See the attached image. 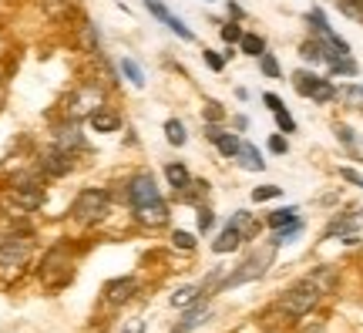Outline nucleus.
<instances>
[{
  "label": "nucleus",
  "mask_w": 363,
  "mask_h": 333,
  "mask_svg": "<svg viewBox=\"0 0 363 333\" xmlns=\"http://www.w3.org/2000/svg\"><path fill=\"white\" fill-rule=\"evenodd\" d=\"M125 333H145L142 323H131V327H125Z\"/></svg>",
  "instance_id": "09e8293b"
},
{
  "label": "nucleus",
  "mask_w": 363,
  "mask_h": 333,
  "mask_svg": "<svg viewBox=\"0 0 363 333\" xmlns=\"http://www.w3.org/2000/svg\"><path fill=\"white\" fill-rule=\"evenodd\" d=\"M135 293H138V280H131V276L111 280L108 286H104V296H108V303H115V307H121V303H128V300H131Z\"/></svg>",
  "instance_id": "ddd939ff"
},
{
  "label": "nucleus",
  "mask_w": 363,
  "mask_h": 333,
  "mask_svg": "<svg viewBox=\"0 0 363 333\" xmlns=\"http://www.w3.org/2000/svg\"><path fill=\"white\" fill-rule=\"evenodd\" d=\"M88 121H91V129L101 131V135H108V131H118V129H121V118H118L115 111H108V108L94 111V115H91Z\"/></svg>",
  "instance_id": "6ab92c4d"
},
{
  "label": "nucleus",
  "mask_w": 363,
  "mask_h": 333,
  "mask_svg": "<svg viewBox=\"0 0 363 333\" xmlns=\"http://www.w3.org/2000/svg\"><path fill=\"white\" fill-rule=\"evenodd\" d=\"M337 7H340L343 13H347L350 21L363 24V0H337Z\"/></svg>",
  "instance_id": "72a5a7b5"
},
{
  "label": "nucleus",
  "mask_w": 363,
  "mask_h": 333,
  "mask_svg": "<svg viewBox=\"0 0 363 333\" xmlns=\"http://www.w3.org/2000/svg\"><path fill=\"white\" fill-rule=\"evenodd\" d=\"M199 300H206V293H202V286H179L175 293H172V307H192V303H199Z\"/></svg>",
  "instance_id": "412c9836"
},
{
  "label": "nucleus",
  "mask_w": 363,
  "mask_h": 333,
  "mask_svg": "<svg viewBox=\"0 0 363 333\" xmlns=\"http://www.w3.org/2000/svg\"><path fill=\"white\" fill-rule=\"evenodd\" d=\"M27 259H30V239L27 236H7L0 243V276L7 283L24 276Z\"/></svg>",
  "instance_id": "7ed1b4c3"
},
{
  "label": "nucleus",
  "mask_w": 363,
  "mask_h": 333,
  "mask_svg": "<svg viewBox=\"0 0 363 333\" xmlns=\"http://www.w3.org/2000/svg\"><path fill=\"white\" fill-rule=\"evenodd\" d=\"M131 212H135V222L145 226V229H162V226H169V219H172V209H169V202H165L162 195L152 199V202L131 205Z\"/></svg>",
  "instance_id": "0eeeda50"
},
{
  "label": "nucleus",
  "mask_w": 363,
  "mask_h": 333,
  "mask_svg": "<svg viewBox=\"0 0 363 333\" xmlns=\"http://www.w3.org/2000/svg\"><path fill=\"white\" fill-rule=\"evenodd\" d=\"M212 145H216L225 158H235V155H239V148H242V141L235 138V135H229V131H219V138L212 141Z\"/></svg>",
  "instance_id": "cd10ccee"
},
{
  "label": "nucleus",
  "mask_w": 363,
  "mask_h": 333,
  "mask_svg": "<svg viewBox=\"0 0 363 333\" xmlns=\"http://www.w3.org/2000/svg\"><path fill=\"white\" fill-rule=\"evenodd\" d=\"M206 320H208V307H206V300H199V303H192V307H185L182 320L175 323V330L172 333H192L195 327H202Z\"/></svg>",
  "instance_id": "4468645a"
},
{
  "label": "nucleus",
  "mask_w": 363,
  "mask_h": 333,
  "mask_svg": "<svg viewBox=\"0 0 363 333\" xmlns=\"http://www.w3.org/2000/svg\"><path fill=\"white\" fill-rule=\"evenodd\" d=\"M283 189L279 185H259V189H252V202H266V199H279Z\"/></svg>",
  "instance_id": "e433bc0d"
},
{
  "label": "nucleus",
  "mask_w": 363,
  "mask_h": 333,
  "mask_svg": "<svg viewBox=\"0 0 363 333\" xmlns=\"http://www.w3.org/2000/svg\"><path fill=\"white\" fill-rule=\"evenodd\" d=\"M299 58L310 61V65H326V51H323V40L320 38H310L299 44Z\"/></svg>",
  "instance_id": "aec40b11"
},
{
  "label": "nucleus",
  "mask_w": 363,
  "mask_h": 333,
  "mask_svg": "<svg viewBox=\"0 0 363 333\" xmlns=\"http://www.w3.org/2000/svg\"><path fill=\"white\" fill-rule=\"evenodd\" d=\"M357 222H360V209H350V212H343V216H337L330 226L323 229V239H333V236H353V229H357Z\"/></svg>",
  "instance_id": "2eb2a0df"
},
{
  "label": "nucleus",
  "mask_w": 363,
  "mask_h": 333,
  "mask_svg": "<svg viewBox=\"0 0 363 333\" xmlns=\"http://www.w3.org/2000/svg\"><path fill=\"white\" fill-rule=\"evenodd\" d=\"M165 179H169V185L175 192H185V189L192 185V175H189V168L182 165V162H169V165H165Z\"/></svg>",
  "instance_id": "a211bd4d"
},
{
  "label": "nucleus",
  "mask_w": 363,
  "mask_h": 333,
  "mask_svg": "<svg viewBox=\"0 0 363 333\" xmlns=\"http://www.w3.org/2000/svg\"><path fill=\"white\" fill-rule=\"evenodd\" d=\"M242 232L235 229V226H225V229L216 236V243H212V253H219V256H225V253H235L239 246H242Z\"/></svg>",
  "instance_id": "dca6fc26"
},
{
  "label": "nucleus",
  "mask_w": 363,
  "mask_h": 333,
  "mask_svg": "<svg viewBox=\"0 0 363 333\" xmlns=\"http://www.w3.org/2000/svg\"><path fill=\"white\" fill-rule=\"evenodd\" d=\"M326 67H330V75H333V77H343V75H347V77H353V75H357V71H360L353 58H337L333 65H326Z\"/></svg>",
  "instance_id": "2f4dec72"
},
{
  "label": "nucleus",
  "mask_w": 363,
  "mask_h": 333,
  "mask_svg": "<svg viewBox=\"0 0 363 333\" xmlns=\"http://www.w3.org/2000/svg\"><path fill=\"white\" fill-rule=\"evenodd\" d=\"M74 162H78L74 155L54 145V148H48V152L40 155V172H44V175H51V179H65V175L74 172Z\"/></svg>",
  "instance_id": "6e6552de"
},
{
  "label": "nucleus",
  "mask_w": 363,
  "mask_h": 333,
  "mask_svg": "<svg viewBox=\"0 0 363 333\" xmlns=\"http://www.w3.org/2000/svg\"><path fill=\"white\" fill-rule=\"evenodd\" d=\"M145 7H148V13H152V17H158V21H162V24L169 27L172 34H175V38H182V40H195L192 27L185 24V21H182V17H175V13H172L169 7H165V4H162V0H145Z\"/></svg>",
  "instance_id": "1a4fd4ad"
},
{
  "label": "nucleus",
  "mask_w": 363,
  "mask_h": 333,
  "mask_svg": "<svg viewBox=\"0 0 363 333\" xmlns=\"http://www.w3.org/2000/svg\"><path fill=\"white\" fill-rule=\"evenodd\" d=\"M340 175H343V179H347V182H353V185H360V189H363V175H357L353 168H343Z\"/></svg>",
  "instance_id": "49530a36"
},
{
  "label": "nucleus",
  "mask_w": 363,
  "mask_h": 333,
  "mask_svg": "<svg viewBox=\"0 0 363 333\" xmlns=\"http://www.w3.org/2000/svg\"><path fill=\"white\" fill-rule=\"evenodd\" d=\"M269 152H276V155H286V152H289V145H286V135H283V131L269 138Z\"/></svg>",
  "instance_id": "37998d69"
},
{
  "label": "nucleus",
  "mask_w": 363,
  "mask_h": 333,
  "mask_svg": "<svg viewBox=\"0 0 363 333\" xmlns=\"http://www.w3.org/2000/svg\"><path fill=\"white\" fill-rule=\"evenodd\" d=\"M104 108V91L98 84H78V88L67 94L65 111L71 121H81V118H91L94 111Z\"/></svg>",
  "instance_id": "39448f33"
},
{
  "label": "nucleus",
  "mask_w": 363,
  "mask_h": 333,
  "mask_svg": "<svg viewBox=\"0 0 363 333\" xmlns=\"http://www.w3.org/2000/svg\"><path fill=\"white\" fill-rule=\"evenodd\" d=\"M81 40H84V48H88L91 54H94V51H101V40H98V27L91 24V21L84 24V34H81Z\"/></svg>",
  "instance_id": "c9c22d12"
},
{
  "label": "nucleus",
  "mask_w": 363,
  "mask_h": 333,
  "mask_svg": "<svg viewBox=\"0 0 363 333\" xmlns=\"http://www.w3.org/2000/svg\"><path fill=\"white\" fill-rule=\"evenodd\" d=\"M172 246H175V249H182V253H192V249H195V232L175 229V232H172Z\"/></svg>",
  "instance_id": "473e14b6"
},
{
  "label": "nucleus",
  "mask_w": 363,
  "mask_h": 333,
  "mask_svg": "<svg viewBox=\"0 0 363 333\" xmlns=\"http://www.w3.org/2000/svg\"><path fill=\"white\" fill-rule=\"evenodd\" d=\"M165 138H169V145H175V148H182V145L189 141V131H185V125H182L179 118H169V121H165Z\"/></svg>",
  "instance_id": "393cba45"
},
{
  "label": "nucleus",
  "mask_w": 363,
  "mask_h": 333,
  "mask_svg": "<svg viewBox=\"0 0 363 333\" xmlns=\"http://www.w3.org/2000/svg\"><path fill=\"white\" fill-rule=\"evenodd\" d=\"M293 222H299V209H276V212H269V219H266V226L269 229H286V226H293Z\"/></svg>",
  "instance_id": "4be33fe9"
},
{
  "label": "nucleus",
  "mask_w": 363,
  "mask_h": 333,
  "mask_svg": "<svg viewBox=\"0 0 363 333\" xmlns=\"http://www.w3.org/2000/svg\"><path fill=\"white\" fill-rule=\"evenodd\" d=\"M121 75L131 81V88H145V71H142V65L135 61V58H121Z\"/></svg>",
  "instance_id": "5701e85b"
},
{
  "label": "nucleus",
  "mask_w": 363,
  "mask_h": 333,
  "mask_svg": "<svg viewBox=\"0 0 363 333\" xmlns=\"http://www.w3.org/2000/svg\"><path fill=\"white\" fill-rule=\"evenodd\" d=\"M337 98L347 104V108H357V111H363V84H347V88H340Z\"/></svg>",
  "instance_id": "b1692460"
},
{
  "label": "nucleus",
  "mask_w": 363,
  "mask_h": 333,
  "mask_svg": "<svg viewBox=\"0 0 363 333\" xmlns=\"http://www.w3.org/2000/svg\"><path fill=\"white\" fill-rule=\"evenodd\" d=\"M299 232H303V219H299V222H293V226H286V229H272V239H269V243L272 246H286V243H293Z\"/></svg>",
  "instance_id": "c756f323"
},
{
  "label": "nucleus",
  "mask_w": 363,
  "mask_h": 333,
  "mask_svg": "<svg viewBox=\"0 0 363 333\" xmlns=\"http://www.w3.org/2000/svg\"><path fill=\"white\" fill-rule=\"evenodd\" d=\"M303 333H326V327H323V323H310Z\"/></svg>",
  "instance_id": "de8ad7c7"
},
{
  "label": "nucleus",
  "mask_w": 363,
  "mask_h": 333,
  "mask_svg": "<svg viewBox=\"0 0 363 333\" xmlns=\"http://www.w3.org/2000/svg\"><path fill=\"white\" fill-rule=\"evenodd\" d=\"M67 273L71 280H74V266H71V259H67V253L65 249H51L48 256H44V263H40V276H44V283L54 290V273Z\"/></svg>",
  "instance_id": "9b49d317"
},
{
  "label": "nucleus",
  "mask_w": 363,
  "mask_h": 333,
  "mask_svg": "<svg viewBox=\"0 0 363 333\" xmlns=\"http://www.w3.org/2000/svg\"><path fill=\"white\" fill-rule=\"evenodd\" d=\"M276 125H279V131H283V135H293V131H296V121H293V115H289V111H276Z\"/></svg>",
  "instance_id": "ea45409f"
},
{
  "label": "nucleus",
  "mask_w": 363,
  "mask_h": 333,
  "mask_svg": "<svg viewBox=\"0 0 363 333\" xmlns=\"http://www.w3.org/2000/svg\"><path fill=\"white\" fill-rule=\"evenodd\" d=\"M54 145L71 155L81 152V148H84V131H81L78 121H67V125H61V129L54 131Z\"/></svg>",
  "instance_id": "f8f14e48"
},
{
  "label": "nucleus",
  "mask_w": 363,
  "mask_h": 333,
  "mask_svg": "<svg viewBox=\"0 0 363 333\" xmlns=\"http://www.w3.org/2000/svg\"><path fill=\"white\" fill-rule=\"evenodd\" d=\"M108 212H111V195L104 189H81L71 202V216L78 219L81 226H94V222L108 219Z\"/></svg>",
  "instance_id": "f03ea898"
},
{
  "label": "nucleus",
  "mask_w": 363,
  "mask_h": 333,
  "mask_svg": "<svg viewBox=\"0 0 363 333\" xmlns=\"http://www.w3.org/2000/svg\"><path fill=\"white\" fill-rule=\"evenodd\" d=\"M202 58H206V65L212 67V71H222V67H225V58H222V54H216V51H206Z\"/></svg>",
  "instance_id": "c03bdc74"
},
{
  "label": "nucleus",
  "mask_w": 363,
  "mask_h": 333,
  "mask_svg": "<svg viewBox=\"0 0 363 333\" xmlns=\"http://www.w3.org/2000/svg\"><path fill=\"white\" fill-rule=\"evenodd\" d=\"M235 162L246 168V172H262V168H266L259 148H256V145H249V141H242V148H239V155H235Z\"/></svg>",
  "instance_id": "f3484780"
},
{
  "label": "nucleus",
  "mask_w": 363,
  "mask_h": 333,
  "mask_svg": "<svg viewBox=\"0 0 363 333\" xmlns=\"http://www.w3.org/2000/svg\"><path fill=\"white\" fill-rule=\"evenodd\" d=\"M239 51L249 54V58H262V54H266V40H262L259 34H242V40H239Z\"/></svg>",
  "instance_id": "bb28decb"
},
{
  "label": "nucleus",
  "mask_w": 363,
  "mask_h": 333,
  "mask_svg": "<svg viewBox=\"0 0 363 333\" xmlns=\"http://www.w3.org/2000/svg\"><path fill=\"white\" fill-rule=\"evenodd\" d=\"M337 138L347 145V148H357V135H353V129H347V125H337Z\"/></svg>",
  "instance_id": "79ce46f5"
},
{
  "label": "nucleus",
  "mask_w": 363,
  "mask_h": 333,
  "mask_svg": "<svg viewBox=\"0 0 363 333\" xmlns=\"http://www.w3.org/2000/svg\"><path fill=\"white\" fill-rule=\"evenodd\" d=\"M272 253H276V246H266V249H256V253H249L246 263H239V269H233L225 280H222V290H233V286H242V283H252V280H262L266 276V269L272 263Z\"/></svg>",
  "instance_id": "20e7f679"
},
{
  "label": "nucleus",
  "mask_w": 363,
  "mask_h": 333,
  "mask_svg": "<svg viewBox=\"0 0 363 333\" xmlns=\"http://www.w3.org/2000/svg\"><path fill=\"white\" fill-rule=\"evenodd\" d=\"M313 102L316 104H330L333 102V98H337V88H333V84H330V81H326V77H320V81H316V88H313V94H310Z\"/></svg>",
  "instance_id": "7c9ffc66"
},
{
  "label": "nucleus",
  "mask_w": 363,
  "mask_h": 333,
  "mask_svg": "<svg viewBox=\"0 0 363 333\" xmlns=\"http://www.w3.org/2000/svg\"><path fill=\"white\" fill-rule=\"evenodd\" d=\"M216 226V212L208 205H199V232H208Z\"/></svg>",
  "instance_id": "58836bf2"
},
{
  "label": "nucleus",
  "mask_w": 363,
  "mask_h": 333,
  "mask_svg": "<svg viewBox=\"0 0 363 333\" xmlns=\"http://www.w3.org/2000/svg\"><path fill=\"white\" fill-rule=\"evenodd\" d=\"M337 286V269L333 266H316L313 273H306L299 283H293L283 296H279V303L276 310L289 317V320H299V317H306L316 310V303L323 300L330 290Z\"/></svg>",
  "instance_id": "f257e3e1"
},
{
  "label": "nucleus",
  "mask_w": 363,
  "mask_h": 333,
  "mask_svg": "<svg viewBox=\"0 0 363 333\" xmlns=\"http://www.w3.org/2000/svg\"><path fill=\"white\" fill-rule=\"evenodd\" d=\"M158 185H155V175H148V172H142V175H135V179H128V202L131 205H142V202H152V199H158Z\"/></svg>",
  "instance_id": "9d476101"
},
{
  "label": "nucleus",
  "mask_w": 363,
  "mask_h": 333,
  "mask_svg": "<svg viewBox=\"0 0 363 333\" xmlns=\"http://www.w3.org/2000/svg\"><path fill=\"white\" fill-rule=\"evenodd\" d=\"M262 102H266V108H269L272 115H276V111H283V108H286L283 98H279V94H272V91H269V94H262Z\"/></svg>",
  "instance_id": "a18cd8bd"
},
{
  "label": "nucleus",
  "mask_w": 363,
  "mask_h": 333,
  "mask_svg": "<svg viewBox=\"0 0 363 333\" xmlns=\"http://www.w3.org/2000/svg\"><path fill=\"white\" fill-rule=\"evenodd\" d=\"M316 81H320V77L313 75V71H296V75H293V88H296L303 98H310L313 88H316Z\"/></svg>",
  "instance_id": "c85d7f7f"
},
{
  "label": "nucleus",
  "mask_w": 363,
  "mask_h": 333,
  "mask_svg": "<svg viewBox=\"0 0 363 333\" xmlns=\"http://www.w3.org/2000/svg\"><path fill=\"white\" fill-rule=\"evenodd\" d=\"M11 199L13 205H17V212H34V209H40L44 205V185H40L38 179H17L11 189Z\"/></svg>",
  "instance_id": "423d86ee"
},
{
  "label": "nucleus",
  "mask_w": 363,
  "mask_h": 333,
  "mask_svg": "<svg viewBox=\"0 0 363 333\" xmlns=\"http://www.w3.org/2000/svg\"><path fill=\"white\" fill-rule=\"evenodd\" d=\"M259 71H262L266 77H283V67H279V61H276L269 51L259 58Z\"/></svg>",
  "instance_id": "f704fd0d"
},
{
  "label": "nucleus",
  "mask_w": 363,
  "mask_h": 333,
  "mask_svg": "<svg viewBox=\"0 0 363 333\" xmlns=\"http://www.w3.org/2000/svg\"><path fill=\"white\" fill-rule=\"evenodd\" d=\"M202 115H206V125H216V121H222V118H225V111H222L219 102H208Z\"/></svg>",
  "instance_id": "a19ab883"
},
{
  "label": "nucleus",
  "mask_w": 363,
  "mask_h": 333,
  "mask_svg": "<svg viewBox=\"0 0 363 333\" xmlns=\"http://www.w3.org/2000/svg\"><path fill=\"white\" fill-rule=\"evenodd\" d=\"M242 34H246V31H242L239 24H233V21H229V24H222V40H225V44H239Z\"/></svg>",
  "instance_id": "4c0bfd02"
},
{
  "label": "nucleus",
  "mask_w": 363,
  "mask_h": 333,
  "mask_svg": "<svg viewBox=\"0 0 363 333\" xmlns=\"http://www.w3.org/2000/svg\"><path fill=\"white\" fill-rule=\"evenodd\" d=\"M208 195V182H199V179H192V185L185 189V192H179V199L182 202H189V205H202V199Z\"/></svg>",
  "instance_id": "a878e982"
}]
</instances>
